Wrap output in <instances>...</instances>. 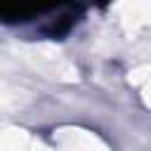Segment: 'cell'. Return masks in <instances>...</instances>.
<instances>
[{"instance_id": "6da1fadb", "label": "cell", "mask_w": 151, "mask_h": 151, "mask_svg": "<svg viewBox=\"0 0 151 151\" xmlns=\"http://www.w3.org/2000/svg\"><path fill=\"white\" fill-rule=\"evenodd\" d=\"M17 57L35 73H40L47 80L54 83H76L78 80V68L76 64L57 47L50 42H28V45H17Z\"/></svg>"}, {"instance_id": "7a4b0ae2", "label": "cell", "mask_w": 151, "mask_h": 151, "mask_svg": "<svg viewBox=\"0 0 151 151\" xmlns=\"http://www.w3.org/2000/svg\"><path fill=\"white\" fill-rule=\"evenodd\" d=\"M113 12L127 35L151 28V0H116Z\"/></svg>"}, {"instance_id": "3957f363", "label": "cell", "mask_w": 151, "mask_h": 151, "mask_svg": "<svg viewBox=\"0 0 151 151\" xmlns=\"http://www.w3.org/2000/svg\"><path fill=\"white\" fill-rule=\"evenodd\" d=\"M54 151H109V146L90 130L59 127L54 132Z\"/></svg>"}, {"instance_id": "277c9868", "label": "cell", "mask_w": 151, "mask_h": 151, "mask_svg": "<svg viewBox=\"0 0 151 151\" xmlns=\"http://www.w3.org/2000/svg\"><path fill=\"white\" fill-rule=\"evenodd\" d=\"M33 137L21 130V127H5L2 130V139H0V151H28Z\"/></svg>"}, {"instance_id": "5b68a950", "label": "cell", "mask_w": 151, "mask_h": 151, "mask_svg": "<svg viewBox=\"0 0 151 151\" xmlns=\"http://www.w3.org/2000/svg\"><path fill=\"white\" fill-rule=\"evenodd\" d=\"M139 87H142V99H144V104L151 109V76H149Z\"/></svg>"}, {"instance_id": "8992f818", "label": "cell", "mask_w": 151, "mask_h": 151, "mask_svg": "<svg viewBox=\"0 0 151 151\" xmlns=\"http://www.w3.org/2000/svg\"><path fill=\"white\" fill-rule=\"evenodd\" d=\"M28 151H50V149H45L40 142H35V139H33V142H31V146H28Z\"/></svg>"}]
</instances>
